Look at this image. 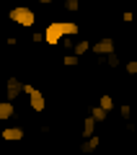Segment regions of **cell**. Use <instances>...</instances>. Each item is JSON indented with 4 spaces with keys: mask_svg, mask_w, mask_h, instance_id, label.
Wrapping results in <instances>:
<instances>
[{
    "mask_svg": "<svg viewBox=\"0 0 137 155\" xmlns=\"http://www.w3.org/2000/svg\"><path fill=\"white\" fill-rule=\"evenodd\" d=\"M96 124H99V122H96L91 114L83 116V137H91V134H96Z\"/></svg>",
    "mask_w": 137,
    "mask_h": 155,
    "instance_id": "9",
    "label": "cell"
},
{
    "mask_svg": "<svg viewBox=\"0 0 137 155\" xmlns=\"http://www.w3.org/2000/svg\"><path fill=\"white\" fill-rule=\"evenodd\" d=\"M62 65H65V67H78V65H80V57H78L75 52H72V54H65V57H62Z\"/></svg>",
    "mask_w": 137,
    "mask_h": 155,
    "instance_id": "15",
    "label": "cell"
},
{
    "mask_svg": "<svg viewBox=\"0 0 137 155\" xmlns=\"http://www.w3.org/2000/svg\"><path fill=\"white\" fill-rule=\"evenodd\" d=\"M8 18L13 23H18V26H23V28H31L36 23V13L31 8H26V5H16L13 11H8Z\"/></svg>",
    "mask_w": 137,
    "mask_h": 155,
    "instance_id": "1",
    "label": "cell"
},
{
    "mask_svg": "<svg viewBox=\"0 0 137 155\" xmlns=\"http://www.w3.org/2000/svg\"><path fill=\"white\" fill-rule=\"evenodd\" d=\"M23 127H5L0 132V140H8V142H16V140H23Z\"/></svg>",
    "mask_w": 137,
    "mask_h": 155,
    "instance_id": "7",
    "label": "cell"
},
{
    "mask_svg": "<svg viewBox=\"0 0 137 155\" xmlns=\"http://www.w3.org/2000/svg\"><path fill=\"white\" fill-rule=\"evenodd\" d=\"M60 41H62V49H65V52H72V47H75V36H70V34H67V36L60 39Z\"/></svg>",
    "mask_w": 137,
    "mask_h": 155,
    "instance_id": "17",
    "label": "cell"
},
{
    "mask_svg": "<svg viewBox=\"0 0 137 155\" xmlns=\"http://www.w3.org/2000/svg\"><path fill=\"white\" fill-rule=\"evenodd\" d=\"M23 93L28 96V106H31V111L42 114V111L47 109V98H44V93L36 88V85H31V83H23Z\"/></svg>",
    "mask_w": 137,
    "mask_h": 155,
    "instance_id": "2",
    "label": "cell"
},
{
    "mask_svg": "<svg viewBox=\"0 0 137 155\" xmlns=\"http://www.w3.org/2000/svg\"><path fill=\"white\" fill-rule=\"evenodd\" d=\"M119 114H122V122L132 119V106H129V104H122V106H119Z\"/></svg>",
    "mask_w": 137,
    "mask_h": 155,
    "instance_id": "18",
    "label": "cell"
},
{
    "mask_svg": "<svg viewBox=\"0 0 137 155\" xmlns=\"http://www.w3.org/2000/svg\"><path fill=\"white\" fill-rule=\"evenodd\" d=\"M5 44H8V47H16V44H18V39H16V36H8V39H5Z\"/></svg>",
    "mask_w": 137,
    "mask_h": 155,
    "instance_id": "22",
    "label": "cell"
},
{
    "mask_svg": "<svg viewBox=\"0 0 137 155\" xmlns=\"http://www.w3.org/2000/svg\"><path fill=\"white\" fill-rule=\"evenodd\" d=\"M122 18H124V23H132V21H135V13H132V11H124V13H122Z\"/></svg>",
    "mask_w": 137,
    "mask_h": 155,
    "instance_id": "21",
    "label": "cell"
},
{
    "mask_svg": "<svg viewBox=\"0 0 137 155\" xmlns=\"http://www.w3.org/2000/svg\"><path fill=\"white\" fill-rule=\"evenodd\" d=\"M99 145H101V137H99V134L83 137V142H80V153H83V155H91V153H96V150H99Z\"/></svg>",
    "mask_w": 137,
    "mask_h": 155,
    "instance_id": "6",
    "label": "cell"
},
{
    "mask_svg": "<svg viewBox=\"0 0 137 155\" xmlns=\"http://www.w3.org/2000/svg\"><path fill=\"white\" fill-rule=\"evenodd\" d=\"M60 26H62V34H65V36H67V34H70V36H75V34L80 31V26H78L75 21H60Z\"/></svg>",
    "mask_w": 137,
    "mask_h": 155,
    "instance_id": "10",
    "label": "cell"
},
{
    "mask_svg": "<svg viewBox=\"0 0 137 155\" xmlns=\"http://www.w3.org/2000/svg\"><path fill=\"white\" fill-rule=\"evenodd\" d=\"M106 65H109L111 70H116V67L122 65V57L116 54V52H111V54H106Z\"/></svg>",
    "mask_w": 137,
    "mask_h": 155,
    "instance_id": "16",
    "label": "cell"
},
{
    "mask_svg": "<svg viewBox=\"0 0 137 155\" xmlns=\"http://www.w3.org/2000/svg\"><path fill=\"white\" fill-rule=\"evenodd\" d=\"M31 41H34V44H42V41H44V31H34L31 34Z\"/></svg>",
    "mask_w": 137,
    "mask_h": 155,
    "instance_id": "20",
    "label": "cell"
},
{
    "mask_svg": "<svg viewBox=\"0 0 137 155\" xmlns=\"http://www.w3.org/2000/svg\"><path fill=\"white\" fill-rule=\"evenodd\" d=\"M62 36H65V34H62V26H60V21H52V23H47V28H44V44L57 47Z\"/></svg>",
    "mask_w": 137,
    "mask_h": 155,
    "instance_id": "3",
    "label": "cell"
},
{
    "mask_svg": "<svg viewBox=\"0 0 137 155\" xmlns=\"http://www.w3.org/2000/svg\"><path fill=\"white\" fill-rule=\"evenodd\" d=\"M91 116H93L96 122H106V116H109V111H106V109H101V106L96 104L93 109H91Z\"/></svg>",
    "mask_w": 137,
    "mask_h": 155,
    "instance_id": "13",
    "label": "cell"
},
{
    "mask_svg": "<svg viewBox=\"0 0 137 155\" xmlns=\"http://www.w3.org/2000/svg\"><path fill=\"white\" fill-rule=\"evenodd\" d=\"M21 91H23V80H21V78H16V75H11L5 80V98L8 101H16L18 96H21Z\"/></svg>",
    "mask_w": 137,
    "mask_h": 155,
    "instance_id": "5",
    "label": "cell"
},
{
    "mask_svg": "<svg viewBox=\"0 0 137 155\" xmlns=\"http://www.w3.org/2000/svg\"><path fill=\"white\" fill-rule=\"evenodd\" d=\"M36 3H42V5H52V3H57V0H36Z\"/></svg>",
    "mask_w": 137,
    "mask_h": 155,
    "instance_id": "23",
    "label": "cell"
},
{
    "mask_svg": "<svg viewBox=\"0 0 137 155\" xmlns=\"http://www.w3.org/2000/svg\"><path fill=\"white\" fill-rule=\"evenodd\" d=\"M62 8L67 13H80V0H62Z\"/></svg>",
    "mask_w": 137,
    "mask_h": 155,
    "instance_id": "14",
    "label": "cell"
},
{
    "mask_svg": "<svg viewBox=\"0 0 137 155\" xmlns=\"http://www.w3.org/2000/svg\"><path fill=\"white\" fill-rule=\"evenodd\" d=\"M99 106H101V109H106V111H111V109H114V96H111V93H101Z\"/></svg>",
    "mask_w": 137,
    "mask_h": 155,
    "instance_id": "12",
    "label": "cell"
},
{
    "mask_svg": "<svg viewBox=\"0 0 137 155\" xmlns=\"http://www.w3.org/2000/svg\"><path fill=\"white\" fill-rule=\"evenodd\" d=\"M11 116H16V106H13V101L3 98L0 101V122H8Z\"/></svg>",
    "mask_w": 137,
    "mask_h": 155,
    "instance_id": "8",
    "label": "cell"
},
{
    "mask_svg": "<svg viewBox=\"0 0 137 155\" xmlns=\"http://www.w3.org/2000/svg\"><path fill=\"white\" fill-rule=\"evenodd\" d=\"M91 52H93L96 57H106V54H111V52H116V44H114L111 36H104V39H99V41L91 44Z\"/></svg>",
    "mask_w": 137,
    "mask_h": 155,
    "instance_id": "4",
    "label": "cell"
},
{
    "mask_svg": "<svg viewBox=\"0 0 137 155\" xmlns=\"http://www.w3.org/2000/svg\"><path fill=\"white\" fill-rule=\"evenodd\" d=\"M124 70H127V75H137V60H129L124 65Z\"/></svg>",
    "mask_w": 137,
    "mask_h": 155,
    "instance_id": "19",
    "label": "cell"
},
{
    "mask_svg": "<svg viewBox=\"0 0 137 155\" xmlns=\"http://www.w3.org/2000/svg\"><path fill=\"white\" fill-rule=\"evenodd\" d=\"M72 52H75L78 57H83L85 52H91V41H88V39H80V41H75V47H72Z\"/></svg>",
    "mask_w": 137,
    "mask_h": 155,
    "instance_id": "11",
    "label": "cell"
}]
</instances>
